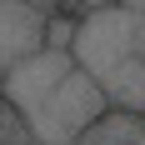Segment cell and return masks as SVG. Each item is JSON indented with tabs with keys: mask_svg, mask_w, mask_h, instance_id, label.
Segmentation results:
<instances>
[{
	"mask_svg": "<svg viewBox=\"0 0 145 145\" xmlns=\"http://www.w3.org/2000/svg\"><path fill=\"white\" fill-rule=\"evenodd\" d=\"M75 65L70 50H55V45H40V50H30V55H20L10 65V70L0 75V100L10 105L15 115H20V125H25L35 110H40V100L55 90V80Z\"/></svg>",
	"mask_w": 145,
	"mask_h": 145,
	"instance_id": "7a4b0ae2",
	"label": "cell"
},
{
	"mask_svg": "<svg viewBox=\"0 0 145 145\" xmlns=\"http://www.w3.org/2000/svg\"><path fill=\"white\" fill-rule=\"evenodd\" d=\"M75 20H80V15H45V45L70 50V40H75Z\"/></svg>",
	"mask_w": 145,
	"mask_h": 145,
	"instance_id": "5b68a950",
	"label": "cell"
},
{
	"mask_svg": "<svg viewBox=\"0 0 145 145\" xmlns=\"http://www.w3.org/2000/svg\"><path fill=\"white\" fill-rule=\"evenodd\" d=\"M75 145H145V110L105 105L100 115L75 135Z\"/></svg>",
	"mask_w": 145,
	"mask_h": 145,
	"instance_id": "277c9868",
	"label": "cell"
},
{
	"mask_svg": "<svg viewBox=\"0 0 145 145\" xmlns=\"http://www.w3.org/2000/svg\"><path fill=\"white\" fill-rule=\"evenodd\" d=\"M135 55L145 60V15H140V20H135Z\"/></svg>",
	"mask_w": 145,
	"mask_h": 145,
	"instance_id": "8992f818",
	"label": "cell"
},
{
	"mask_svg": "<svg viewBox=\"0 0 145 145\" xmlns=\"http://www.w3.org/2000/svg\"><path fill=\"white\" fill-rule=\"evenodd\" d=\"M5 145H35V140H30V135H20V140H5Z\"/></svg>",
	"mask_w": 145,
	"mask_h": 145,
	"instance_id": "52a82bcc",
	"label": "cell"
},
{
	"mask_svg": "<svg viewBox=\"0 0 145 145\" xmlns=\"http://www.w3.org/2000/svg\"><path fill=\"white\" fill-rule=\"evenodd\" d=\"M105 105H110V95L100 90V80L90 70H80V65H70L55 80V90L40 100V110L25 120V135L35 145H75V135L85 130Z\"/></svg>",
	"mask_w": 145,
	"mask_h": 145,
	"instance_id": "6da1fadb",
	"label": "cell"
},
{
	"mask_svg": "<svg viewBox=\"0 0 145 145\" xmlns=\"http://www.w3.org/2000/svg\"><path fill=\"white\" fill-rule=\"evenodd\" d=\"M45 15L50 10L35 0H0V75L20 55L45 45Z\"/></svg>",
	"mask_w": 145,
	"mask_h": 145,
	"instance_id": "3957f363",
	"label": "cell"
}]
</instances>
